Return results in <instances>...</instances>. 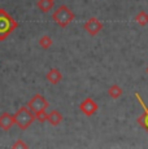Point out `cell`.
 Here are the masks:
<instances>
[{
	"mask_svg": "<svg viewBox=\"0 0 148 149\" xmlns=\"http://www.w3.org/2000/svg\"><path fill=\"white\" fill-rule=\"evenodd\" d=\"M13 118H15V125H17L18 128H21L24 131V130H27L33 125V122L35 121V114L27 107H22L16 111Z\"/></svg>",
	"mask_w": 148,
	"mask_h": 149,
	"instance_id": "cell-1",
	"label": "cell"
},
{
	"mask_svg": "<svg viewBox=\"0 0 148 149\" xmlns=\"http://www.w3.org/2000/svg\"><path fill=\"white\" fill-rule=\"evenodd\" d=\"M17 22L4 9H0V40H5L7 36L17 29Z\"/></svg>",
	"mask_w": 148,
	"mask_h": 149,
	"instance_id": "cell-2",
	"label": "cell"
},
{
	"mask_svg": "<svg viewBox=\"0 0 148 149\" xmlns=\"http://www.w3.org/2000/svg\"><path fill=\"white\" fill-rule=\"evenodd\" d=\"M74 17H75L74 13L66 7V5H60L52 14V19L60 27H66L74 19Z\"/></svg>",
	"mask_w": 148,
	"mask_h": 149,
	"instance_id": "cell-3",
	"label": "cell"
},
{
	"mask_svg": "<svg viewBox=\"0 0 148 149\" xmlns=\"http://www.w3.org/2000/svg\"><path fill=\"white\" fill-rule=\"evenodd\" d=\"M48 105H50V104H48L47 99H45L43 95H40V93H36V95H34L29 100V102H27L26 107L29 108L34 114H35L36 111L45 110V109L48 108Z\"/></svg>",
	"mask_w": 148,
	"mask_h": 149,
	"instance_id": "cell-4",
	"label": "cell"
},
{
	"mask_svg": "<svg viewBox=\"0 0 148 149\" xmlns=\"http://www.w3.org/2000/svg\"><path fill=\"white\" fill-rule=\"evenodd\" d=\"M103 22H100L96 17H91L87 22H84L83 25V29L87 31V33L90 34V35L95 36L96 34H99L101 31V29H103Z\"/></svg>",
	"mask_w": 148,
	"mask_h": 149,
	"instance_id": "cell-5",
	"label": "cell"
},
{
	"mask_svg": "<svg viewBox=\"0 0 148 149\" xmlns=\"http://www.w3.org/2000/svg\"><path fill=\"white\" fill-rule=\"evenodd\" d=\"M98 104H96L95 101H94L91 97H87V99H84L83 101L81 102V105H79V109H81V111L84 114V116L87 117H91L94 116V114L96 113V110H98Z\"/></svg>",
	"mask_w": 148,
	"mask_h": 149,
	"instance_id": "cell-6",
	"label": "cell"
},
{
	"mask_svg": "<svg viewBox=\"0 0 148 149\" xmlns=\"http://www.w3.org/2000/svg\"><path fill=\"white\" fill-rule=\"evenodd\" d=\"M13 125H15V118H13L12 114L5 111L0 116V128L3 131H9L13 127Z\"/></svg>",
	"mask_w": 148,
	"mask_h": 149,
	"instance_id": "cell-7",
	"label": "cell"
},
{
	"mask_svg": "<svg viewBox=\"0 0 148 149\" xmlns=\"http://www.w3.org/2000/svg\"><path fill=\"white\" fill-rule=\"evenodd\" d=\"M45 79H47L51 84H57V83H60V81L62 79V74L59 69L53 68L45 74Z\"/></svg>",
	"mask_w": 148,
	"mask_h": 149,
	"instance_id": "cell-8",
	"label": "cell"
},
{
	"mask_svg": "<svg viewBox=\"0 0 148 149\" xmlns=\"http://www.w3.org/2000/svg\"><path fill=\"white\" fill-rule=\"evenodd\" d=\"M62 119L64 117L59 110H51L50 113H47V122L51 126H59L62 122Z\"/></svg>",
	"mask_w": 148,
	"mask_h": 149,
	"instance_id": "cell-9",
	"label": "cell"
},
{
	"mask_svg": "<svg viewBox=\"0 0 148 149\" xmlns=\"http://www.w3.org/2000/svg\"><path fill=\"white\" fill-rule=\"evenodd\" d=\"M135 96L138 97L139 101H140V104L144 107V102L142 101V99H140V96H139V93H135ZM138 123L142 126V127L144 128V130L147 131V132H148V108H147V107H144V111H143V114H142V116L138 118Z\"/></svg>",
	"mask_w": 148,
	"mask_h": 149,
	"instance_id": "cell-10",
	"label": "cell"
},
{
	"mask_svg": "<svg viewBox=\"0 0 148 149\" xmlns=\"http://www.w3.org/2000/svg\"><path fill=\"white\" fill-rule=\"evenodd\" d=\"M53 3H55L53 0H39V1L36 3V5H38V8L40 9V12L48 13L53 8Z\"/></svg>",
	"mask_w": 148,
	"mask_h": 149,
	"instance_id": "cell-11",
	"label": "cell"
},
{
	"mask_svg": "<svg viewBox=\"0 0 148 149\" xmlns=\"http://www.w3.org/2000/svg\"><path fill=\"white\" fill-rule=\"evenodd\" d=\"M108 95L112 97V99L117 100V99H119V97L122 96V88L119 87V86H117V84L110 86V87L108 88Z\"/></svg>",
	"mask_w": 148,
	"mask_h": 149,
	"instance_id": "cell-12",
	"label": "cell"
},
{
	"mask_svg": "<svg viewBox=\"0 0 148 149\" xmlns=\"http://www.w3.org/2000/svg\"><path fill=\"white\" fill-rule=\"evenodd\" d=\"M136 24H139L140 26H146L148 24V13L144 12V10H140L139 13H136V16L134 17Z\"/></svg>",
	"mask_w": 148,
	"mask_h": 149,
	"instance_id": "cell-13",
	"label": "cell"
},
{
	"mask_svg": "<svg viewBox=\"0 0 148 149\" xmlns=\"http://www.w3.org/2000/svg\"><path fill=\"white\" fill-rule=\"evenodd\" d=\"M52 39L50 38V35H43L40 39H39V47H42L43 49H48L52 45Z\"/></svg>",
	"mask_w": 148,
	"mask_h": 149,
	"instance_id": "cell-14",
	"label": "cell"
},
{
	"mask_svg": "<svg viewBox=\"0 0 148 149\" xmlns=\"http://www.w3.org/2000/svg\"><path fill=\"white\" fill-rule=\"evenodd\" d=\"M35 119L38 122H40V123H44L45 121H47V113H45V110L36 111L35 113Z\"/></svg>",
	"mask_w": 148,
	"mask_h": 149,
	"instance_id": "cell-15",
	"label": "cell"
},
{
	"mask_svg": "<svg viewBox=\"0 0 148 149\" xmlns=\"http://www.w3.org/2000/svg\"><path fill=\"white\" fill-rule=\"evenodd\" d=\"M27 147H29V145H27L26 143L22 141L21 139H18V140H17V141L15 143V144L12 145V148H15V149H16V148H27Z\"/></svg>",
	"mask_w": 148,
	"mask_h": 149,
	"instance_id": "cell-16",
	"label": "cell"
},
{
	"mask_svg": "<svg viewBox=\"0 0 148 149\" xmlns=\"http://www.w3.org/2000/svg\"><path fill=\"white\" fill-rule=\"evenodd\" d=\"M146 73H147V74H148V68H147V69H146Z\"/></svg>",
	"mask_w": 148,
	"mask_h": 149,
	"instance_id": "cell-17",
	"label": "cell"
},
{
	"mask_svg": "<svg viewBox=\"0 0 148 149\" xmlns=\"http://www.w3.org/2000/svg\"><path fill=\"white\" fill-rule=\"evenodd\" d=\"M53 1H55V0H53Z\"/></svg>",
	"mask_w": 148,
	"mask_h": 149,
	"instance_id": "cell-18",
	"label": "cell"
}]
</instances>
